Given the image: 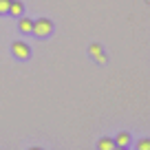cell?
<instances>
[{
	"label": "cell",
	"mask_w": 150,
	"mask_h": 150,
	"mask_svg": "<svg viewBox=\"0 0 150 150\" xmlns=\"http://www.w3.org/2000/svg\"><path fill=\"white\" fill-rule=\"evenodd\" d=\"M31 33H35L38 38H47V35H51L53 33V22L49 18H38V20H33V31Z\"/></svg>",
	"instance_id": "obj_1"
},
{
	"label": "cell",
	"mask_w": 150,
	"mask_h": 150,
	"mask_svg": "<svg viewBox=\"0 0 150 150\" xmlns=\"http://www.w3.org/2000/svg\"><path fill=\"white\" fill-rule=\"evenodd\" d=\"M11 53H13L18 60H29V55H31V49H29L27 42H22V40H16V42H11Z\"/></svg>",
	"instance_id": "obj_2"
},
{
	"label": "cell",
	"mask_w": 150,
	"mask_h": 150,
	"mask_svg": "<svg viewBox=\"0 0 150 150\" xmlns=\"http://www.w3.org/2000/svg\"><path fill=\"white\" fill-rule=\"evenodd\" d=\"M88 53H91V57H93L95 62H99V64H106V53H104V49L99 47L97 42H93L88 47Z\"/></svg>",
	"instance_id": "obj_3"
},
{
	"label": "cell",
	"mask_w": 150,
	"mask_h": 150,
	"mask_svg": "<svg viewBox=\"0 0 150 150\" xmlns=\"http://www.w3.org/2000/svg\"><path fill=\"white\" fill-rule=\"evenodd\" d=\"M97 148L99 150H112V148H117V146H115V139H110V137H102V139L97 141Z\"/></svg>",
	"instance_id": "obj_4"
},
{
	"label": "cell",
	"mask_w": 150,
	"mask_h": 150,
	"mask_svg": "<svg viewBox=\"0 0 150 150\" xmlns=\"http://www.w3.org/2000/svg\"><path fill=\"white\" fill-rule=\"evenodd\" d=\"M18 29H20L22 33H31V31H33V20H31V18H20Z\"/></svg>",
	"instance_id": "obj_5"
},
{
	"label": "cell",
	"mask_w": 150,
	"mask_h": 150,
	"mask_svg": "<svg viewBox=\"0 0 150 150\" xmlns=\"http://www.w3.org/2000/svg\"><path fill=\"white\" fill-rule=\"evenodd\" d=\"M22 11H24L22 2H20V0H11V5H9V13L11 16H22Z\"/></svg>",
	"instance_id": "obj_6"
},
{
	"label": "cell",
	"mask_w": 150,
	"mask_h": 150,
	"mask_svg": "<svg viewBox=\"0 0 150 150\" xmlns=\"http://www.w3.org/2000/svg\"><path fill=\"white\" fill-rule=\"evenodd\" d=\"M128 144H130V135H128V132H119L117 139H115V146H119V148H126Z\"/></svg>",
	"instance_id": "obj_7"
},
{
	"label": "cell",
	"mask_w": 150,
	"mask_h": 150,
	"mask_svg": "<svg viewBox=\"0 0 150 150\" xmlns=\"http://www.w3.org/2000/svg\"><path fill=\"white\" fill-rule=\"evenodd\" d=\"M9 5H11V0H0V16L9 13Z\"/></svg>",
	"instance_id": "obj_8"
},
{
	"label": "cell",
	"mask_w": 150,
	"mask_h": 150,
	"mask_svg": "<svg viewBox=\"0 0 150 150\" xmlns=\"http://www.w3.org/2000/svg\"><path fill=\"white\" fill-rule=\"evenodd\" d=\"M137 148L139 150H150V139H141L139 144H137Z\"/></svg>",
	"instance_id": "obj_9"
}]
</instances>
